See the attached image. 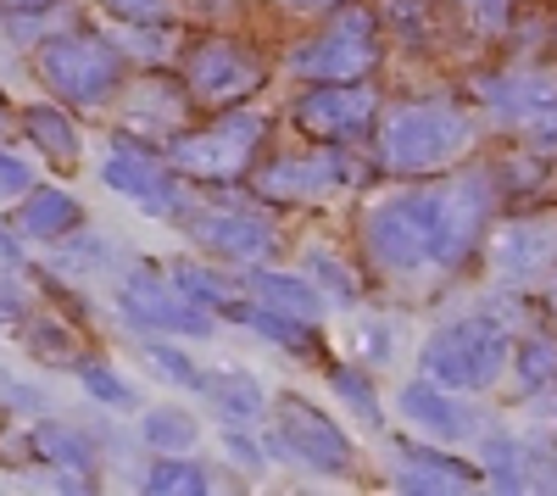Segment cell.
Here are the masks:
<instances>
[{
    "label": "cell",
    "mask_w": 557,
    "mask_h": 496,
    "mask_svg": "<svg viewBox=\"0 0 557 496\" xmlns=\"http://www.w3.org/2000/svg\"><path fill=\"white\" fill-rule=\"evenodd\" d=\"M117 51L101 45L96 34H73V39H57L51 51H45V78H51L67 101H107L117 89Z\"/></svg>",
    "instance_id": "obj_6"
},
{
    "label": "cell",
    "mask_w": 557,
    "mask_h": 496,
    "mask_svg": "<svg viewBox=\"0 0 557 496\" xmlns=\"http://www.w3.org/2000/svg\"><path fill=\"white\" fill-rule=\"evenodd\" d=\"M151 363H157V369H168L178 385H201V374L190 369V357H178V351H173V346H162V340H151Z\"/></svg>",
    "instance_id": "obj_32"
},
{
    "label": "cell",
    "mask_w": 557,
    "mask_h": 496,
    "mask_svg": "<svg viewBox=\"0 0 557 496\" xmlns=\"http://www.w3.org/2000/svg\"><path fill=\"white\" fill-rule=\"evenodd\" d=\"M0 262H17V246H12V235L0 230Z\"/></svg>",
    "instance_id": "obj_35"
},
{
    "label": "cell",
    "mask_w": 557,
    "mask_h": 496,
    "mask_svg": "<svg viewBox=\"0 0 557 496\" xmlns=\"http://www.w3.org/2000/svg\"><path fill=\"white\" fill-rule=\"evenodd\" d=\"M0 196H28V168L17 162V157H7V151H0Z\"/></svg>",
    "instance_id": "obj_33"
},
{
    "label": "cell",
    "mask_w": 557,
    "mask_h": 496,
    "mask_svg": "<svg viewBox=\"0 0 557 496\" xmlns=\"http://www.w3.org/2000/svg\"><path fill=\"white\" fill-rule=\"evenodd\" d=\"M312 280H318V290L330 301H357V274L330 251H312Z\"/></svg>",
    "instance_id": "obj_25"
},
{
    "label": "cell",
    "mask_w": 557,
    "mask_h": 496,
    "mask_svg": "<svg viewBox=\"0 0 557 496\" xmlns=\"http://www.w3.org/2000/svg\"><path fill=\"white\" fill-rule=\"evenodd\" d=\"M513 7L519 0H457V12L469 17L480 34H502L507 23H513Z\"/></svg>",
    "instance_id": "obj_28"
},
{
    "label": "cell",
    "mask_w": 557,
    "mask_h": 496,
    "mask_svg": "<svg viewBox=\"0 0 557 496\" xmlns=\"http://www.w3.org/2000/svg\"><path fill=\"white\" fill-rule=\"evenodd\" d=\"M201 390L218 401L223 413H235V419H257V413H262V390H257L246 374H207Z\"/></svg>",
    "instance_id": "obj_23"
},
{
    "label": "cell",
    "mask_w": 557,
    "mask_h": 496,
    "mask_svg": "<svg viewBox=\"0 0 557 496\" xmlns=\"http://www.w3.org/2000/svg\"><path fill=\"white\" fill-rule=\"evenodd\" d=\"M374 62H380V23L357 0H346L307 45L290 51V67L312 84H362Z\"/></svg>",
    "instance_id": "obj_4"
},
{
    "label": "cell",
    "mask_w": 557,
    "mask_h": 496,
    "mask_svg": "<svg viewBox=\"0 0 557 496\" xmlns=\"http://www.w3.org/2000/svg\"><path fill=\"white\" fill-rule=\"evenodd\" d=\"M257 140H262V117L235 112V117H218L207 134H190V140L178 146V162L196 168V173H235V168L251 162Z\"/></svg>",
    "instance_id": "obj_11"
},
{
    "label": "cell",
    "mask_w": 557,
    "mask_h": 496,
    "mask_svg": "<svg viewBox=\"0 0 557 496\" xmlns=\"http://www.w3.org/2000/svg\"><path fill=\"white\" fill-rule=\"evenodd\" d=\"M278 430H285V446H290L301 463H312V469H323V474H351L357 452H351L346 430H341L335 419H323L312 401H301V396L278 401Z\"/></svg>",
    "instance_id": "obj_9"
},
{
    "label": "cell",
    "mask_w": 557,
    "mask_h": 496,
    "mask_svg": "<svg viewBox=\"0 0 557 496\" xmlns=\"http://www.w3.org/2000/svg\"><path fill=\"white\" fill-rule=\"evenodd\" d=\"M480 463H462L451 452H441L435 441H401L396 446V485L401 491H474L480 485Z\"/></svg>",
    "instance_id": "obj_13"
},
{
    "label": "cell",
    "mask_w": 557,
    "mask_h": 496,
    "mask_svg": "<svg viewBox=\"0 0 557 496\" xmlns=\"http://www.w3.org/2000/svg\"><path fill=\"white\" fill-rule=\"evenodd\" d=\"M330 380H335V390H341V396L351 401V408H357V413H362L368 424H380V401H374V385H368L362 374H351V369H335Z\"/></svg>",
    "instance_id": "obj_30"
},
{
    "label": "cell",
    "mask_w": 557,
    "mask_h": 496,
    "mask_svg": "<svg viewBox=\"0 0 557 496\" xmlns=\"http://www.w3.org/2000/svg\"><path fill=\"white\" fill-rule=\"evenodd\" d=\"M39 452L51 458V463L89 469V446H84V441H73V435H67V430H57V424H45V430H39Z\"/></svg>",
    "instance_id": "obj_29"
},
{
    "label": "cell",
    "mask_w": 557,
    "mask_h": 496,
    "mask_svg": "<svg viewBox=\"0 0 557 496\" xmlns=\"http://www.w3.org/2000/svg\"><path fill=\"white\" fill-rule=\"evenodd\" d=\"M146 441L151 446H190L196 441V424L184 419V413H173V408H157V413H146Z\"/></svg>",
    "instance_id": "obj_27"
},
{
    "label": "cell",
    "mask_w": 557,
    "mask_h": 496,
    "mask_svg": "<svg viewBox=\"0 0 557 496\" xmlns=\"http://www.w3.org/2000/svg\"><path fill=\"white\" fill-rule=\"evenodd\" d=\"M513 335H507L496 319H485V312H474V319H457L446 330H435L424 340V374L451 385V390H491L507 369H513Z\"/></svg>",
    "instance_id": "obj_3"
},
{
    "label": "cell",
    "mask_w": 557,
    "mask_h": 496,
    "mask_svg": "<svg viewBox=\"0 0 557 496\" xmlns=\"http://www.w3.org/2000/svg\"><path fill=\"white\" fill-rule=\"evenodd\" d=\"M485 480L502 491H530V485H557V463L541 446L519 441V435H491L485 441Z\"/></svg>",
    "instance_id": "obj_16"
},
{
    "label": "cell",
    "mask_w": 557,
    "mask_h": 496,
    "mask_svg": "<svg viewBox=\"0 0 557 496\" xmlns=\"http://www.w3.org/2000/svg\"><path fill=\"white\" fill-rule=\"evenodd\" d=\"M123 312L139 324H157V330H178V335H207L212 330V312L190 296V290H162L157 280L139 274L123 290Z\"/></svg>",
    "instance_id": "obj_12"
},
{
    "label": "cell",
    "mask_w": 557,
    "mask_h": 496,
    "mask_svg": "<svg viewBox=\"0 0 557 496\" xmlns=\"http://www.w3.org/2000/svg\"><path fill=\"white\" fill-rule=\"evenodd\" d=\"M257 84V62L240 51L235 39H207L196 45V57H190V89L207 101H228V96H240V89Z\"/></svg>",
    "instance_id": "obj_15"
},
{
    "label": "cell",
    "mask_w": 557,
    "mask_h": 496,
    "mask_svg": "<svg viewBox=\"0 0 557 496\" xmlns=\"http://www.w3.org/2000/svg\"><path fill=\"white\" fill-rule=\"evenodd\" d=\"M196 240L218 257H240V262H257L262 251H273V230L262 218H207Z\"/></svg>",
    "instance_id": "obj_18"
},
{
    "label": "cell",
    "mask_w": 557,
    "mask_h": 496,
    "mask_svg": "<svg viewBox=\"0 0 557 496\" xmlns=\"http://www.w3.org/2000/svg\"><path fill=\"white\" fill-rule=\"evenodd\" d=\"M474 151V112L457 101H407L380 123V168L435 178Z\"/></svg>",
    "instance_id": "obj_2"
},
{
    "label": "cell",
    "mask_w": 557,
    "mask_h": 496,
    "mask_svg": "<svg viewBox=\"0 0 557 496\" xmlns=\"http://www.w3.org/2000/svg\"><path fill=\"white\" fill-rule=\"evenodd\" d=\"M480 101L491 117H502L513 134H524L530 146L541 151H557V78L552 73H496V78H480Z\"/></svg>",
    "instance_id": "obj_5"
},
{
    "label": "cell",
    "mask_w": 557,
    "mask_h": 496,
    "mask_svg": "<svg viewBox=\"0 0 557 496\" xmlns=\"http://www.w3.org/2000/svg\"><path fill=\"white\" fill-rule=\"evenodd\" d=\"M84 385H89V396L112 401V408H134V390H128L112 369H84Z\"/></svg>",
    "instance_id": "obj_31"
},
{
    "label": "cell",
    "mask_w": 557,
    "mask_h": 496,
    "mask_svg": "<svg viewBox=\"0 0 557 496\" xmlns=\"http://www.w3.org/2000/svg\"><path fill=\"white\" fill-rule=\"evenodd\" d=\"M12 7H45V0H12Z\"/></svg>",
    "instance_id": "obj_37"
},
{
    "label": "cell",
    "mask_w": 557,
    "mask_h": 496,
    "mask_svg": "<svg viewBox=\"0 0 557 496\" xmlns=\"http://www.w3.org/2000/svg\"><path fill=\"white\" fill-rule=\"evenodd\" d=\"M401 413H407V424L418 435L435 441V446H457V441L485 435V419L469 401V390H451V385H441L430 374L418 385H401Z\"/></svg>",
    "instance_id": "obj_7"
},
{
    "label": "cell",
    "mask_w": 557,
    "mask_h": 496,
    "mask_svg": "<svg viewBox=\"0 0 557 496\" xmlns=\"http://www.w3.org/2000/svg\"><path fill=\"white\" fill-rule=\"evenodd\" d=\"M168 7V0H107V12H117V17H128V23H146V17H157Z\"/></svg>",
    "instance_id": "obj_34"
},
{
    "label": "cell",
    "mask_w": 557,
    "mask_h": 496,
    "mask_svg": "<svg viewBox=\"0 0 557 496\" xmlns=\"http://www.w3.org/2000/svg\"><path fill=\"white\" fill-rule=\"evenodd\" d=\"M246 324H251V330H262V335H268V340H278V346H290V351H312V324H307V319H296V312L251 307V312H246Z\"/></svg>",
    "instance_id": "obj_24"
},
{
    "label": "cell",
    "mask_w": 557,
    "mask_h": 496,
    "mask_svg": "<svg viewBox=\"0 0 557 496\" xmlns=\"http://www.w3.org/2000/svg\"><path fill=\"white\" fill-rule=\"evenodd\" d=\"M23 123H28V134L39 140L45 157H57L62 168H78V134H73V123H67L62 112H51V107H28Z\"/></svg>",
    "instance_id": "obj_20"
},
{
    "label": "cell",
    "mask_w": 557,
    "mask_h": 496,
    "mask_svg": "<svg viewBox=\"0 0 557 496\" xmlns=\"http://www.w3.org/2000/svg\"><path fill=\"white\" fill-rule=\"evenodd\" d=\"M496 190L485 173H462L446 185H412L362 212V251L380 274L412 280L430 268H462L491 223Z\"/></svg>",
    "instance_id": "obj_1"
},
{
    "label": "cell",
    "mask_w": 557,
    "mask_h": 496,
    "mask_svg": "<svg viewBox=\"0 0 557 496\" xmlns=\"http://www.w3.org/2000/svg\"><path fill=\"white\" fill-rule=\"evenodd\" d=\"M557 262V218H513L491 240V268L502 280H535Z\"/></svg>",
    "instance_id": "obj_10"
},
{
    "label": "cell",
    "mask_w": 557,
    "mask_h": 496,
    "mask_svg": "<svg viewBox=\"0 0 557 496\" xmlns=\"http://www.w3.org/2000/svg\"><path fill=\"white\" fill-rule=\"evenodd\" d=\"M257 290L268 296V307L296 312V319H307V324L323 312V290L312 280H296V274H257Z\"/></svg>",
    "instance_id": "obj_19"
},
{
    "label": "cell",
    "mask_w": 557,
    "mask_h": 496,
    "mask_svg": "<svg viewBox=\"0 0 557 496\" xmlns=\"http://www.w3.org/2000/svg\"><path fill=\"white\" fill-rule=\"evenodd\" d=\"M380 96L368 84H318L312 96L296 101V123L318 140H357V134L374 128Z\"/></svg>",
    "instance_id": "obj_8"
},
{
    "label": "cell",
    "mask_w": 557,
    "mask_h": 496,
    "mask_svg": "<svg viewBox=\"0 0 557 496\" xmlns=\"http://www.w3.org/2000/svg\"><path fill=\"white\" fill-rule=\"evenodd\" d=\"M78 223V201L62 196V190H28V207H23V230L28 235H67Z\"/></svg>",
    "instance_id": "obj_21"
},
{
    "label": "cell",
    "mask_w": 557,
    "mask_h": 496,
    "mask_svg": "<svg viewBox=\"0 0 557 496\" xmlns=\"http://www.w3.org/2000/svg\"><path fill=\"white\" fill-rule=\"evenodd\" d=\"M341 185H351V157L341 151H318L307 162H278L262 173V196H278V201H318Z\"/></svg>",
    "instance_id": "obj_14"
},
{
    "label": "cell",
    "mask_w": 557,
    "mask_h": 496,
    "mask_svg": "<svg viewBox=\"0 0 557 496\" xmlns=\"http://www.w3.org/2000/svg\"><path fill=\"white\" fill-rule=\"evenodd\" d=\"M290 7H330V0H290Z\"/></svg>",
    "instance_id": "obj_36"
},
{
    "label": "cell",
    "mask_w": 557,
    "mask_h": 496,
    "mask_svg": "<svg viewBox=\"0 0 557 496\" xmlns=\"http://www.w3.org/2000/svg\"><path fill=\"white\" fill-rule=\"evenodd\" d=\"M146 491H157V496H178V491H207V474H201L196 463H157V469L146 474Z\"/></svg>",
    "instance_id": "obj_26"
},
{
    "label": "cell",
    "mask_w": 557,
    "mask_h": 496,
    "mask_svg": "<svg viewBox=\"0 0 557 496\" xmlns=\"http://www.w3.org/2000/svg\"><path fill=\"white\" fill-rule=\"evenodd\" d=\"M513 374H519L524 390H546V385H557V346H552L546 335L519 340V346H513Z\"/></svg>",
    "instance_id": "obj_22"
},
{
    "label": "cell",
    "mask_w": 557,
    "mask_h": 496,
    "mask_svg": "<svg viewBox=\"0 0 557 496\" xmlns=\"http://www.w3.org/2000/svg\"><path fill=\"white\" fill-rule=\"evenodd\" d=\"M107 185L123 190V196H134L139 207H151V212H168V207H173V185L162 178V168H157L146 151L117 146L112 162H107Z\"/></svg>",
    "instance_id": "obj_17"
}]
</instances>
